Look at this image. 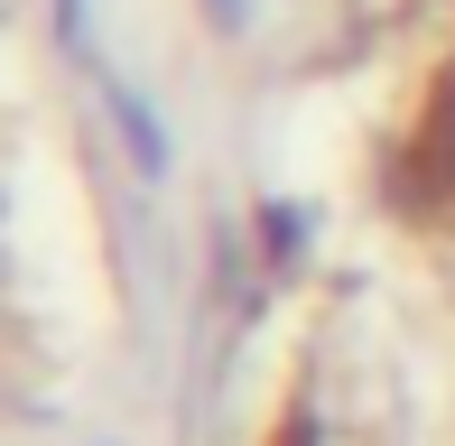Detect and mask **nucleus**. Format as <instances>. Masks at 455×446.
Here are the masks:
<instances>
[{
	"instance_id": "obj_1",
	"label": "nucleus",
	"mask_w": 455,
	"mask_h": 446,
	"mask_svg": "<svg viewBox=\"0 0 455 446\" xmlns=\"http://www.w3.org/2000/svg\"><path fill=\"white\" fill-rule=\"evenodd\" d=\"M400 205L427 223H455V56L437 66V84L400 139Z\"/></svg>"
}]
</instances>
